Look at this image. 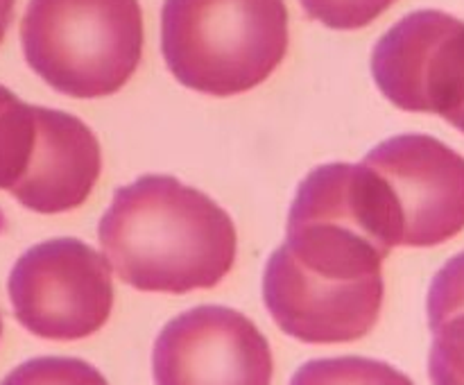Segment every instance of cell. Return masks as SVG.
<instances>
[{"instance_id":"6da1fadb","label":"cell","mask_w":464,"mask_h":385,"mask_svg":"<svg viewBox=\"0 0 464 385\" xmlns=\"http://www.w3.org/2000/svg\"><path fill=\"white\" fill-rule=\"evenodd\" d=\"M98 236L116 274L145 293L213 288L231 272L238 249L229 213L168 175L118 188Z\"/></svg>"},{"instance_id":"7a4b0ae2","label":"cell","mask_w":464,"mask_h":385,"mask_svg":"<svg viewBox=\"0 0 464 385\" xmlns=\"http://www.w3.org/2000/svg\"><path fill=\"white\" fill-rule=\"evenodd\" d=\"M161 50L177 82L207 95L256 89L288 50L284 0H166Z\"/></svg>"},{"instance_id":"3957f363","label":"cell","mask_w":464,"mask_h":385,"mask_svg":"<svg viewBox=\"0 0 464 385\" xmlns=\"http://www.w3.org/2000/svg\"><path fill=\"white\" fill-rule=\"evenodd\" d=\"M21 43L32 71L71 98H104L143 57L139 0H30Z\"/></svg>"},{"instance_id":"277c9868","label":"cell","mask_w":464,"mask_h":385,"mask_svg":"<svg viewBox=\"0 0 464 385\" xmlns=\"http://www.w3.org/2000/svg\"><path fill=\"white\" fill-rule=\"evenodd\" d=\"M392 247H435L464 229V157L426 134H401L365 157Z\"/></svg>"},{"instance_id":"5b68a950","label":"cell","mask_w":464,"mask_h":385,"mask_svg":"<svg viewBox=\"0 0 464 385\" xmlns=\"http://www.w3.org/2000/svg\"><path fill=\"white\" fill-rule=\"evenodd\" d=\"M9 299L16 320L39 338H89L111 315V267L82 240H45L16 261Z\"/></svg>"},{"instance_id":"8992f818","label":"cell","mask_w":464,"mask_h":385,"mask_svg":"<svg viewBox=\"0 0 464 385\" xmlns=\"http://www.w3.org/2000/svg\"><path fill=\"white\" fill-rule=\"evenodd\" d=\"M102 170L91 127L59 109L18 104L0 188L36 213H63L86 202Z\"/></svg>"},{"instance_id":"52a82bcc","label":"cell","mask_w":464,"mask_h":385,"mask_svg":"<svg viewBox=\"0 0 464 385\" xmlns=\"http://www.w3.org/2000/svg\"><path fill=\"white\" fill-rule=\"evenodd\" d=\"M372 75L394 107L451 122L464 104V23L438 9L408 14L376 43Z\"/></svg>"},{"instance_id":"ba28073f","label":"cell","mask_w":464,"mask_h":385,"mask_svg":"<svg viewBox=\"0 0 464 385\" xmlns=\"http://www.w3.org/2000/svg\"><path fill=\"white\" fill-rule=\"evenodd\" d=\"M157 385H270L275 362L266 335L227 306L172 317L152 351Z\"/></svg>"},{"instance_id":"9c48e42d","label":"cell","mask_w":464,"mask_h":385,"mask_svg":"<svg viewBox=\"0 0 464 385\" xmlns=\"http://www.w3.org/2000/svg\"><path fill=\"white\" fill-rule=\"evenodd\" d=\"M383 276L335 281L302 270L284 247L275 249L263 274V302L272 320L308 344L353 342L376 326L383 306Z\"/></svg>"},{"instance_id":"30bf717a","label":"cell","mask_w":464,"mask_h":385,"mask_svg":"<svg viewBox=\"0 0 464 385\" xmlns=\"http://www.w3.org/2000/svg\"><path fill=\"white\" fill-rule=\"evenodd\" d=\"M290 385H415L403 371L383 361L361 356L317 358L295 371Z\"/></svg>"},{"instance_id":"8fae6325","label":"cell","mask_w":464,"mask_h":385,"mask_svg":"<svg viewBox=\"0 0 464 385\" xmlns=\"http://www.w3.org/2000/svg\"><path fill=\"white\" fill-rule=\"evenodd\" d=\"M0 385H109L107 379L80 358L41 356L9 371Z\"/></svg>"},{"instance_id":"7c38bea8","label":"cell","mask_w":464,"mask_h":385,"mask_svg":"<svg viewBox=\"0 0 464 385\" xmlns=\"http://www.w3.org/2000/svg\"><path fill=\"white\" fill-rule=\"evenodd\" d=\"M429 374L433 385H464V313L433 329Z\"/></svg>"},{"instance_id":"4fadbf2b","label":"cell","mask_w":464,"mask_h":385,"mask_svg":"<svg viewBox=\"0 0 464 385\" xmlns=\"http://www.w3.org/2000/svg\"><path fill=\"white\" fill-rule=\"evenodd\" d=\"M397 0H302L311 18L334 30H358L388 12Z\"/></svg>"},{"instance_id":"5bb4252c","label":"cell","mask_w":464,"mask_h":385,"mask_svg":"<svg viewBox=\"0 0 464 385\" xmlns=\"http://www.w3.org/2000/svg\"><path fill=\"white\" fill-rule=\"evenodd\" d=\"M426 308H429L430 329H438L449 317L464 313V252L453 256L435 274Z\"/></svg>"},{"instance_id":"9a60e30c","label":"cell","mask_w":464,"mask_h":385,"mask_svg":"<svg viewBox=\"0 0 464 385\" xmlns=\"http://www.w3.org/2000/svg\"><path fill=\"white\" fill-rule=\"evenodd\" d=\"M14 5H16V0H0V43H3L5 34L9 30V23H12Z\"/></svg>"},{"instance_id":"2e32d148","label":"cell","mask_w":464,"mask_h":385,"mask_svg":"<svg viewBox=\"0 0 464 385\" xmlns=\"http://www.w3.org/2000/svg\"><path fill=\"white\" fill-rule=\"evenodd\" d=\"M451 125H453V127H458V130H460L462 134H464V104H462L460 109H458L456 116L451 118Z\"/></svg>"},{"instance_id":"e0dca14e","label":"cell","mask_w":464,"mask_h":385,"mask_svg":"<svg viewBox=\"0 0 464 385\" xmlns=\"http://www.w3.org/2000/svg\"><path fill=\"white\" fill-rule=\"evenodd\" d=\"M12 95H14V93H12V91H9V89H5V86H3V84H0V107H3V104H5V102H7V100H9V98H12Z\"/></svg>"},{"instance_id":"ac0fdd59","label":"cell","mask_w":464,"mask_h":385,"mask_svg":"<svg viewBox=\"0 0 464 385\" xmlns=\"http://www.w3.org/2000/svg\"><path fill=\"white\" fill-rule=\"evenodd\" d=\"M0 335H3V317H0Z\"/></svg>"}]
</instances>
